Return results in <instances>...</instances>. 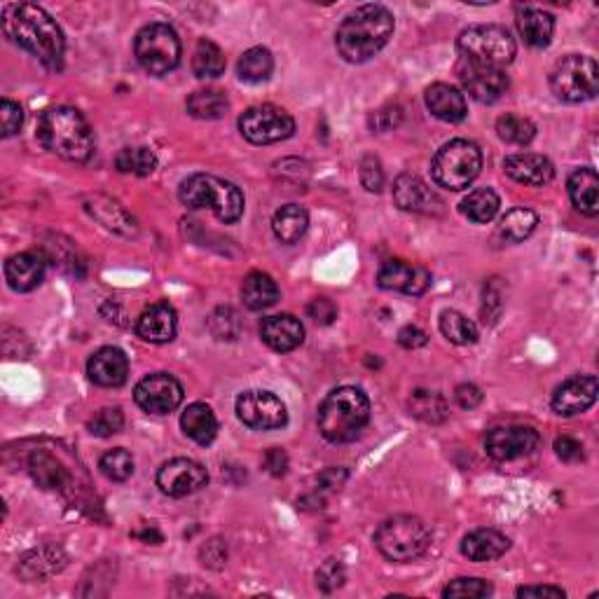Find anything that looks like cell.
<instances>
[{
    "label": "cell",
    "instance_id": "obj_1",
    "mask_svg": "<svg viewBox=\"0 0 599 599\" xmlns=\"http://www.w3.org/2000/svg\"><path fill=\"white\" fill-rule=\"evenodd\" d=\"M3 33L12 43L57 71L66 52V38L59 24L43 8L31 3H10L3 8Z\"/></svg>",
    "mask_w": 599,
    "mask_h": 599
},
{
    "label": "cell",
    "instance_id": "obj_2",
    "mask_svg": "<svg viewBox=\"0 0 599 599\" xmlns=\"http://www.w3.org/2000/svg\"><path fill=\"white\" fill-rule=\"evenodd\" d=\"M394 36V15L384 5H361L344 17L335 36L337 52L349 64L373 59Z\"/></svg>",
    "mask_w": 599,
    "mask_h": 599
},
{
    "label": "cell",
    "instance_id": "obj_3",
    "mask_svg": "<svg viewBox=\"0 0 599 599\" xmlns=\"http://www.w3.org/2000/svg\"><path fill=\"white\" fill-rule=\"evenodd\" d=\"M38 139L50 153L68 162H87L94 153V134L78 108L45 110L38 122Z\"/></svg>",
    "mask_w": 599,
    "mask_h": 599
},
{
    "label": "cell",
    "instance_id": "obj_4",
    "mask_svg": "<svg viewBox=\"0 0 599 599\" xmlns=\"http://www.w3.org/2000/svg\"><path fill=\"white\" fill-rule=\"evenodd\" d=\"M321 436L328 443H351L370 422V401L361 389L340 387L323 398L319 415Z\"/></svg>",
    "mask_w": 599,
    "mask_h": 599
},
{
    "label": "cell",
    "instance_id": "obj_5",
    "mask_svg": "<svg viewBox=\"0 0 599 599\" xmlns=\"http://www.w3.org/2000/svg\"><path fill=\"white\" fill-rule=\"evenodd\" d=\"M188 209H211L220 223H237L244 216V195L237 185L211 174H192L178 190Z\"/></svg>",
    "mask_w": 599,
    "mask_h": 599
},
{
    "label": "cell",
    "instance_id": "obj_6",
    "mask_svg": "<svg viewBox=\"0 0 599 599\" xmlns=\"http://www.w3.org/2000/svg\"><path fill=\"white\" fill-rule=\"evenodd\" d=\"M457 50L464 61L490 66V68H501V71H504V66H508L515 59L518 45H515L513 36L504 29V26L480 24V26H468L466 31L459 33Z\"/></svg>",
    "mask_w": 599,
    "mask_h": 599
},
{
    "label": "cell",
    "instance_id": "obj_7",
    "mask_svg": "<svg viewBox=\"0 0 599 599\" xmlns=\"http://www.w3.org/2000/svg\"><path fill=\"white\" fill-rule=\"evenodd\" d=\"M375 546L391 562H412L431 546V532L415 515H396L375 532Z\"/></svg>",
    "mask_w": 599,
    "mask_h": 599
},
{
    "label": "cell",
    "instance_id": "obj_8",
    "mask_svg": "<svg viewBox=\"0 0 599 599\" xmlns=\"http://www.w3.org/2000/svg\"><path fill=\"white\" fill-rule=\"evenodd\" d=\"M483 169V153L473 141L454 139L433 157L431 174L440 188L459 192L471 185Z\"/></svg>",
    "mask_w": 599,
    "mask_h": 599
},
{
    "label": "cell",
    "instance_id": "obj_9",
    "mask_svg": "<svg viewBox=\"0 0 599 599\" xmlns=\"http://www.w3.org/2000/svg\"><path fill=\"white\" fill-rule=\"evenodd\" d=\"M550 89L560 101L583 103L595 99L599 89L597 61L583 54H569L557 61L550 73Z\"/></svg>",
    "mask_w": 599,
    "mask_h": 599
},
{
    "label": "cell",
    "instance_id": "obj_10",
    "mask_svg": "<svg viewBox=\"0 0 599 599\" xmlns=\"http://www.w3.org/2000/svg\"><path fill=\"white\" fill-rule=\"evenodd\" d=\"M134 52L150 75H167L181 64V40L169 24H148L136 36Z\"/></svg>",
    "mask_w": 599,
    "mask_h": 599
},
{
    "label": "cell",
    "instance_id": "obj_11",
    "mask_svg": "<svg viewBox=\"0 0 599 599\" xmlns=\"http://www.w3.org/2000/svg\"><path fill=\"white\" fill-rule=\"evenodd\" d=\"M239 132L246 141L256 143V146H270V143L291 139L295 120L284 108L265 103V106L249 108L239 117Z\"/></svg>",
    "mask_w": 599,
    "mask_h": 599
},
{
    "label": "cell",
    "instance_id": "obj_12",
    "mask_svg": "<svg viewBox=\"0 0 599 599\" xmlns=\"http://www.w3.org/2000/svg\"><path fill=\"white\" fill-rule=\"evenodd\" d=\"M237 417L253 431L281 429L288 422L286 405L270 391H244L237 398Z\"/></svg>",
    "mask_w": 599,
    "mask_h": 599
},
{
    "label": "cell",
    "instance_id": "obj_13",
    "mask_svg": "<svg viewBox=\"0 0 599 599\" xmlns=\"http://www.w3.org/2000/svg\"><path fill=\"white\" fill-rule=\"evenodd\" d=\"M134 401L148 415H169L183 403V387L174 375L153 373L136 384Z\"/></svg>",
    "mask_w": 599,
    "mask_h": 599
},
{
    "label": "cell",
    "instance_id": "obj_14",
    "mask_svg": "<svg viewBox=\"0 0 599 599\" xmlns=\"http://www.w3.org/2000/svg\"><path fill=\"white\" fill-rule=\"evenodd\" d=\"M541 438L532 426H497V429L487 431L485 450L494 461H513L532 454L539 447Z\"/></svg>",
    "mask_w": 599,
    "mask_h": 599
},
{
    "label": "cell",
    "instance_id": "obj_15",
    "mask_svg": "<svg viewBox=\"0 0 599 599\" xmlns=\"http://www.w3.org/2000/svg\"><path fill=\"white\" fill-rule=\"evenodd\" d=\"M206 483H209V473L199 461L192 459H171L157 471V487L174 499L190 497L206 487Z\"/></svg>",
    "mask_w": 599,
    "mask_h": 599
},
{
    "label": "cell",
    "instance_id": "obj_16",
    "mask_svg": "<svg viewBox=\"0 0 599 599\" xmlns=\"http://www.w3.org/2000/svg\"><path fill=\"white\" fill-rule=\"evenodd\" d=\"M459 80L468 96L478 103H497L508 92V75L501 68L464 61L459 66Z\"/></svg>",
    "mask_w": 599,
    "mask_h": 599
},
{
    "label": "cell",
    "instance_id": "obj_17",
    "mask_svg": "<svg viewBox=\"0 0 599 599\" xmlns=\"http://www.w3.org/2000/svg\"><path fill=\"white\" fill-rule=\"evenodd\" d=\"M394 202L401 211L422 213V216H440L445 211L443 199L415 174H403L396 178Z\"/></svg>",
    "mask_w": 599,
    "mask_h": 599
},
{
    "label": "cell",
    "instance_id": "obj_18",
    "mask_svg": "<svg viewBox=\"0 0 599 599\" xmlns=\"http://www.w3.org/2000/svg\"><path fill=\"white\" fill-rule=\"evenodd\" d=\"M597 377L595 375H578L562 382L553 394V410L562 417H574L590 410L597 401Z\"/></svg>",
    "mask_w": 599,
    "mask_h": 599
},
{
    "label": "cell",
    "instance_id": "obj_19",
    "mask_svg": "<svg viewBox=\"0 0 599 599\" xmlns=\"http://www.w3.org/2000/svg\"><path fill=\"white\" fill-rule=\"evenodd\" d=\"M377 284L384 291L424 295L431 288V274L424 267L405 263V260H387L377 274Z\"/></svg>",
    "mask_w": 599,
    "mask_h": 599
},
{
    "label": "cell",
    "instance_id": "obj_20",
    "mask_svg": "<svg viewBox=\"0 0 599 599\" xmlns=\"http://www.w3.org/2000/svg\"><path fill=\"white\" fill-rule=\"evenodd\" d=\"M87 375L89 380L99 384V387H122L129 377V358L125 351L117 347H101L89 356Z\"/></svg>",
    "mask_w": 599,
    "mask_h": 599
},
{
    "label": "cell",
    "instance_id": "obj_21",
    "mask_svg": "<svg viewBox=\"0 0 599 599\" xmlns=\"http://www.w3.org/2000/svg\"><path fill=\"white\" fill-rule=\"evenodd\" d=\"M260 337L270 349L286 354V351L298 349L305 340V326L293 314L267 316L260 323Z\"/></svg>",
    "mask_w": 599,
    "mask_h": 599
},
{
    "label": "cell",
    "instance_id": "obj_22",
    "mask_svg": "<svg viewBox=\"0 0 599 599\" xmlns=\"http://www.w3.org/2000/svg\"><path fill=\"white\" fill-rule=\"evenodd\" d=\"M178 319L174 307L167 302L150 305L136 321V335L150 344H167L176 337Z\"/></svg>",
    "mask_w": 599,
    "mask_h": 599
},
{
    "label": "cell",
    "instance_id": "obj_23",
    "mask_svg": "<svg viewBox=\"0 0 599 599\" xmlns=\"http://www.w3.org/2000/svg\"><path fill=\"white\" fill-rule=\"evenodd\" d=\"M504 171L513 181L522 185H532V188H543L555 178V167L548 157L536 153H520L506 157Z\"/></svg>",
    "mask_w": 599,
    "mask_h": 599
},
{
    "label": "cell",
    "instance_id": "obj_24",
    "mask_svg": "<svg viewBox=\"0 0 599 599\" xmlns=\"http://www.w3.org/2000/svg\"><path fill=\"white\" fill-rule=\"evenodd\" d=\"M5 279H8V286L12 291H33V288H38L45 279V258L33 251L17 253V256H12L8 263H5Z\"/></svg>",
    "mask_w": 599,
    "mask_h": 599
},
{
    "label": "cell",
    "instance_id": "obj_25",
    "mask_svg": "<svg viewBox=\"0 0 599 599\" xmlns=\"http://www.w3.org/2000/svg\"><path fill=\"white\" fill-rule=\"evenodd\" d=\"M66 562L68 557L64 550L57 546H43L26 553L22 560H19L17 571L24 581H45V578L59 574V571L66 567Z\"/></svg>",
    "mask_w": 599,
    "mask_h": 599
},
{
    "label": "cell",
    "instance_id": "obj_26",
    "mask_svg": "<svg viewBox=\"0 0 599 599\" xmlns=\"http://www.w3.org/2000/svg\"><path fill=\"white\" fill-rule=\"evenodd\" d=\"M426 108L431 110L438 120L457 125L466 117V99L457 87L445 85V82H436L426 89Z\"/></svg>",
    "mask_w": 599,
    "mask_h": 599
},
{
    "label": "cell",
    "instance_id": "obj_27",
    "mask_svg": "<svg viewBox=\"0 0 599 599\" xmlns=\"http://www.w3.org/2000/svg\"><path fill=\"white\" fill-rule=\"evenodd\" d=\"M508 548H511V541L497 529H475L461 541V553L471 562L499 560L501 555H506Z\"/></svg>",
    "mask_w": 599,
    "mask_h": 599
},
{
    "label": "cell",
    "instance_id": "obj_28",
    "mask_svg": "<svg viewBox=\"0 0 599 599\" xmlns=\"http://www.w3.org/2000/svg\"><path fill=\"white\" fill-rule=\"evenodd\" d=\"M518 31L522 40L534 50H543L550 45L555 33V19L548 12L536 8H520L518 10Z\"/></svg>",
    "mask_w": 599,
    "mask_h": 599
},
{
    "label": "cell",
    "instance_id": "obj_29",
    "mask_svg": "<svg viewBox=\"0 0 599 599\" xmlns=\"http://www.w3.org/2000/svg\"><path fill=\"white\" fill-rule=\"evenodd\" d=\"M569 197L571 204L576 206L583 216H597L599 213V178L595 174V169L583 167L576 169L574 174L569 176Z\"/></svg>",
    "mask_w": 599,
    "mask_h": 599
},
{
    "label": "cell",
    "instance_id": "obj_30",
    "mask_svg": "<svg viewBox=\"0 0 599 599\" xmlns=\"http://www.w3.org/2000/svg\"><path fill=\"white\" fill-rule=\"evenodd\" d=\"M181 429L197 445H211L218 433V419L213 410L204 403H192L185 408L181 417Z\"/></svg>",
    "mask_w": 599,
    "mask_h": 599
},
{
    "label": "cell",
    "instance_id": "obj_31",
    "mask_svg": "<svg viewBox=\"0 0 599 599\" xmlns=\"http://www.w3.org/2000/svg\"><path fill=\"white\" fill-rule=\"evenodd\" d=\"M242 300L251 312H263L277 305L279 300V286L270 274L251 272L242 284Z\"/></svg>",
    "mask_w": 599,
    "mask_h": 599
},
{
    "label": "cell",
    "instance_id": "obj_32",
    "mask_svg": "<svg viewBox=\"0 0 599 599\" xmlns=\"http://www.w3.org/2000/svg\"><path fill=\"white\" fill-rule=\"evenodd\" d=\"M309 227V216L307 211L298 204H286L274 213L272 218V230L274 237L279 239L281 244H295L305 237Z\"/></svg>",
    "mask_w": 599,
    "mask_h": 599
},
{
    "label": "cell",
    "instance_id": "obj_33",
    "mask_svg": "<svg viewBox=\"0 0 599 599\" xmlns=\"http://www.w3.org/2000/svg\"><path fill=\"white\" fill-rule=\"evenodd\" d=\"M85 209L92 213V216L108 227V230L122 232V234H132L136 230L134 218H129V213L122 209L120 204L113 202V199L96 195L85 202Z\"/></svg>",
    "mask_w": 599,
    "mask_h": 599
},
{
    "label": "cell",
    "instance_id": "obj_34",
    "mask_svg": "<svg viewBox=\"0 0 599 599\" xmlns=\"http://www.w3.org/2000/svg\"><path fill=\"white\" fill-rule=\"evenodd\" d=\"M272 71H274L272 52L265 50V47H251V50H246L237 64L239 80L249 82V85L267 82L272 78Z\"/></svg>",
    "mask_w": 599,
    "mask_h": 599
},
{
    "label": "cell",
    "instance_id": "obj_35",
    "mask_svg": "<svg viewBox=\"0 0 599 599\" xmlns=\"http://www.w3.org/2000/svg\"><path fill=\"white\" fill-rule=\"evenodd\" d=\"M499 195L490 188H478L468 192V197L461 202V213L475 225H485L499 213Z\"/></svg>",
    "mask_w": 599,
    "mask_h": 599
},
{
    "label": "cell",
    "instance_id": "obj_36",
    "mask_svg": "<svg viewBox=\"0 0 599 599\" xmlns=\"http://www.w3.org/2000/svg\"><path fill=\"white\" fill-rule=\"evenodd\" d=\"M536 225H539V216H536L532 209L520 206V209L508 211L506 216L501 218L499 237L508 244H520L536 230Z\"/></svg>",
    "mask_w": 599,
    "mask_h": 599
},
{
    "label": "cell",
    "instance_id": "obj_37",
    "mask_svg": "<svg viewBox=\"0 0 599 599\" xmlns=\"http://www.w3.org/2000/svg\"><path fill=\"white\" fill-rule=\"evenodd\" d=\"M188 113L197 120H220L230 108V101H227L225 92L220 89H199V92L190 94L188 103Z\"/></svg>",
    "mask_w": 599,
    "mask_h": 599
},
{
    "label": "cell",
    "instance_id": "obj_38",
    "mask_svg": "<svg viewBox=\"0 0 599 599\" xmlns=\"http://www.w3.org/2000/svg\"><path fill=\"white\" fill-rule=\"evenodd\" d=\"M192 71L199 80H213L225 73V54L211 40H199L195 54H192Z\"/></svg>",
    "mask_w": 599,
    "mask_h": 599
},
{
    "label": "cell",
    "instance_id": "obj_39",
    "mask_svg": "<svg viewBox=\"0 0 599 599\" xmlns=\"http://www.w3.org/2000/svg\"><path fill=\"white\" fill-rule=\"evenodd\" d=\"M440 333L452 344H461V347L478 340V326L471 319H466L461 312H454V309H445L440 314Z\"/></svg>",
    "mask_w": 599,
    "mask_h": 599
},
{
    "label": "cell",
    "instance_id": "obj_40",
    "mask_svg": "<svg viewBox=\"0 0 599 599\" xmlns=\"http://www.w3.org/2000/svg\"><path fill=\"white\" fill-rule=\"evenodd\" d=\"M410 412L429 424L445 422L447 415H450L445 398L440 394H433V391H415L410 398Z\"/></svg>",
    "mask_w": 599,
    "mask_h": 599
},
{
    "label": "cell",
    "instance_id": "obj_41",
    "mask_svg": "<svg viewBox=\"0 0 599 599\" xmlns=\"http://www.w3.org/2000/svg\"><path fill=\"white\" fill-rule=\"evenodd\" d=\"M497 134L501 141L511 143V146H527L536 136V127L527 117L506 113L497 120Z\"/></svg>",
    "mask_w": 599,
    "mask_h": 599
},
{
    "label": "cell",
    "instance_id": "obj_42",
    "mask_svg": "<svg viewBox=\"0 0 599 599\" xmlns=\"http://www.w3.org/2000/svg\"><path fill=\"white\" fill-rule=\"evenodd\" d=\"M115 167L120 174L150 176L157 167V157L148 148H122L115 157Z\"/></svg>",
    "mask_w": 599,
    "mask_h": 599
},
{
    "label": "cell",
    "instance_id": "obj_43",
    "mask_svg": "<svg viewBox=\"0 0 599 599\" xmlns=\"http://www.w3.org/2000/svg\"><path fill=\"white\" fill-rule=\"evenodd\" d=\"M29 468L33 478H36V483L43 485L45 490H57V487L66 483V471L57 464V459L50 457V454H33Z\"/></svg>",
    "mask_w": 599,
    "mask_h": 599
},
{
    "label": "cell",
    "instance_id": "obj_44",
    "mask_svg": "<svg viewBox=\"0 0 599 599\" xmlns=\"http://www.w3.org/2000/svg\"><path fill=\"white\" fill-rule=\"evenodd\" d=\"M99 468L108 480H113V483H125V480H129L134 475V457L132 452L117 447V450H110L103 454L99 461Z\"/></svg>",
    "mask_w": 599,
    "mask_h": 599
},
{
    "label": "cell",
    "instance_id": "obj_45",
    "mask_svg": "<svg viewBox=\"0 0 599 599\" xmlns=\"http://www.w3.org/2000/svg\"><path fill=\"white\" fill-rule=\"evenodd\" d=\"M447 599H483L492 595V585L483 578H454L443 590Z\"/></svg>",
    "mask_w": 599,
    "mask_h": 599
},
{
    "label": "cell",
    "instance_id": "obj_46",
    "mask_svg": "<svg viewBox=\"0 0 599 599\" xmlns=\"http://www.w3.org/2000/svg\"><path fill=\"white\" fill-rule=\"evenodd\" d=\"M122 426H125V415H122L120 408H103L89 419L87 429L96 438H108L120 433Z\"/></svg>",
    "mask_w": 599,
    "mask_h": 599
},
{
    "label": "cell",
    "instance_id": "obj_47",
    "mask_svg": "<svg viewBox=\"0 0 599 599\" xmlns=\"http://www.w3.org/2000/svg\"><path fill=\"white\" fill-rule=\"evenodd\" d=\"M0 125H3L5 139L15 136L24 125L22 106H19V103H15V101H10V99L0 101Z\"/></svg>",
    "mask_w": 599,
    "mask_h": 599
},
{
    "label": "cell",
    "instance_id": "obj_48",
    "mask_svg": "<svg viewBox=\"0 0 599 599\" xmlns=\"http://www.w3.org/2000/svg\"><path fill=\"white\" fill-rule=\"evenodd\" d=\"M344 576L347 574H344L340 560H326L321 564V569L316 571V585H319L323 592H333L344 583Z\"/></svg>",
    "mask_w": 599,
    "mask_h": 599
},
{
    "label": "cell",
    "instance_id": "obj_49",
    "mask_svg": "<svg viewBox=\"0 0 599 599\" xmlns=\"http://www.w3.org/2000/svg\"><path fill=\"white\" fill-rule=\"evenodd\" d=\"M361 183L368 192H380L384 188V169L377 157L368 155L361 162Z\"/></svg>",
    "mask_w": 599,
    "mask_h": 599
},
{
    "label": "cell",
    "instance_id": "obj_50",
    "mask_svg": "<svg viewBox=\"0 0 599 599\" xmlns=\"http://www.w3.org/2000/svg\"><path fill=\"white\" fill-rule=\"evenodd\" d=\"M307 314L309 319H314L319 326H330V323L337 319V307L333 305V300L316 298L307 305Z\"/></svg>",
    "mask_w": 599,
    "mask_h": 599
},
{
    "label": "cell",
    "instance_id": "obj_51",
    "mask_svg": "<svg viewBox=\"0 0 599 599\" xmlns=\"http://www.w3.org/2000/svg\"><path fill=\"white\" fill-rule=\"evenodd\" d=\"M555 452H557V457H560L562 461H567V464H576V461H583V445L571 436L557 438L555 440Z\"/></svg>",
    "mask_w": 599,
    "mask_h": 599
},
{
    "label": "cell",
    "instance_id": "obj_52",
    "mask_svg": "<svg viewBox=\"0 0 599 599\" xmlns=\"http://www.w3.org/2000/svg\"><path fill=\"white\" fill-rule=\"evenodd\" d=\"M454 398H457L459 408L473 410L483 403V391L475 387V384H459L457 391H454Z\"/></svg>",
    "mask_w": 599,
    "mask_h": 599
},
{
    "label": "cell",
    "instance_id": "obj_53",
    "mask_svg": "<svg viewBox=\"0 0 599 599\" xmlns=\"http://www.w3.org/2000/svg\"><path fill=\"white\" fill-rule=\"evenodd\" d=\"M426 342H429V335H426L424 330L417 326H405L401 333H398V344L405 349H419V347H424Z\"/></svg>",
    "mask_w": 599,
    "mask_h": 599
},
{
    "label": "cell",
    "instance_id": "obj_54",
    "mask_svg": "<svg viewBox=\"0 0 599 599\" xmlns=\"http://www.w3.org/2000/svg\"><path fill=\"white\" fill-rule=\"evenodd\" d=\"M265 468L272 475H286L288 471V454L284 450H279V447H272L270 452L265 454Z\"/></svg>",
    "mask_w": 599,
    "mask_h": 599
},
{
    "label": "cell",
    "instance_id": "obj_55",
    "mask_svg": "<svg viewBox=\"0 0 599 599\" xmlns=\"http://www.w3.org/2000/svg\"><path fill=\"white\" fill-rule=\"evenodd\" d=\"M344 480H347V471H342V468H328V471H323L319 475V487L321 490L335 492L340 490Z\"/></svg>",
    "mask_w": 599,
    "mask_h": 599
},
{
    "label": "cell",
    "instance_id": "obj_56",
    "mask_svg": "<svg viewBox=\"0 0 599 599\" xmlns=\"http://www.w3.org/2000/svg\"><path fill=\"white\" fill-rule=\"evenodd\" d=\"M567 592L555 585H522L518 588V597H564Z\"/></svg>",
    "mask_w": 599,
    "mask_h": 599
}]
</instances>
